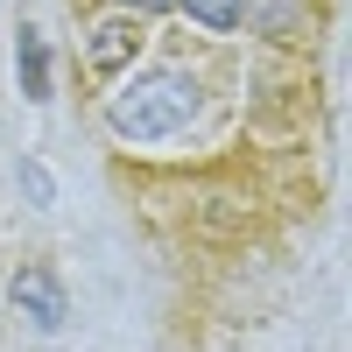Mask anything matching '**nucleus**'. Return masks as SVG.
Wrapping results in <instances>:
<instances>
[{
    "label": "nucleus",
    "mask_w": 352,
    "mask_h": 352,
    "mask_svg": "<svg viewBox=\"0 0 352 352\" xmlns=\"http://www.w3.org/2000/svg\"><path fill=\"white\" fill-rule=\"evenodd\" d=\"M197 113H204V85L184 64L134 71L120 92H106V127L120 141H176V134H190Z\"/></svg>",
    "instance_id": "f257e3e1"
},
{
    "label": "nucleus",
    "mask_w": 352,
    "mask_h": 352,
    "mask_svg": "<svg viewBox=\"0 0 352 352\" xmlns=\"http://www.w3.org/2000/svg\"><path fill=\"white\" fill-rule=\"evenodd\" d=\"M8 303H14L28 324H36V331H64V317H71L64 282H56V268H43V261H28V268L8 282Z\"/></svg>",
    "instance_id": "f03ea898"
},
{
    "label": "nucleus",
    "mask_w": 352,
    "mask_h": 352,
    "mask_svg": "<svg viewBox=\"0 0 352 352\" xmlns=\"http://www.w3.org/2000/svg\"><path fill=\"white\" fill-rule=\"evenodd\" d=\"M134 50H141V14H113L92 28V43H85V64H92V78H113V71H127L134 64Z\"/></svg>",
    "instance_id": "7ed1b4c3"
},
{
    "label": "nucleus",
    "mask_w": 352,
    "mask_h": 352,
    "mask_svg": "<svg viewBox=\"0 0 352 352\" xmlns=\"http://www.w3.org/2000/svg\"><path fill=\"white\" fill-rule=\"evenodd\" d=\"M14 71H21V99H50V50H43V36L36 28H21L14 36Z\"/></svg>",
    "instance_id": "20e7f679"
},
{
    "label": "nucleus",
    "mask_w": 352,
    "mask_h": 352,
    "mask_svg": "<svg viewBox=\"0 0 352 352\" xmlns=\"http://www.w3.org/2000/svg\"><path fill=\"white\" fill-rule=\"evenodd\" d=\"M197 28H212V36H232V28L247 21V0H176Z\"/></svg>",
    "instance_id": "39448f33"
},
{
    "label": "nucleus",
    "mask_w": 352,
    "mask_h": 352,
    "mask_svg": "<svg viewBox=\"0 0 352 352\" xmlns=\"http://www.w3.org/2000/svg\"><path fill=\"white\" fill-rule=\"evenodd\" d=\"M21 190H28V204H56V184H50V169L36 155H21Z\"/></svg>",
    "instance_id": "423d86ee"
},
{
    "label": "nucleus",
    "mask_w": 352,
    "mask_h": 352,
    "mask_svg": "<svg viewBox=\"0 0 352 352\" xmlns=\"http://www.w3.org/2000/svg\"><path fill=\"white\" fill-rule=\"evenodd\" d=\"M113 8H120V14H141V21H148V14H169L176 0H113Z\"/></svg>",
    "instance_id": "0eeeda50"
}]
</instances>
